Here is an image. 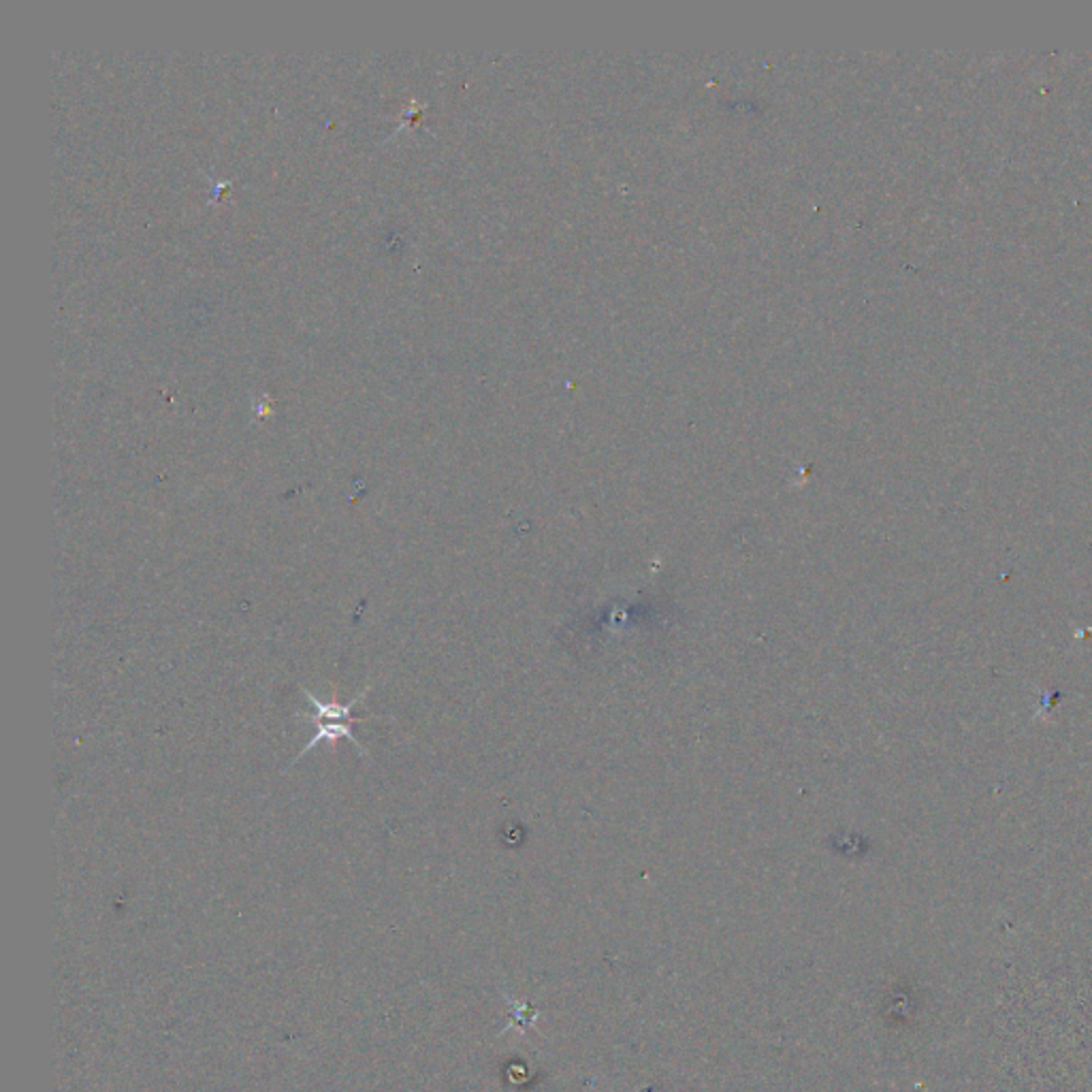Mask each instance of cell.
<instances>
[{"mask_svg": "<svg viewBox=\"0 0 1092 1092\" xmlns=\"http://www.w3.org/2000/svg\"><path fill=\"white\" fill-rule=\"evenodd\" d=\"M301 693H304V698L312 702L316 713L314 715H304L306 721H312L316 726V732L314 739L304 747V752H301L297 756V760L304 758L308 752H312L314 747H319L321 743H328V745H335L339 739H348L352 743V747L357 749L359 754L367 756L363 752L361 743L357 741V736L352 734V728L354 723H361L363 717H354L352 715V708L357 706L365 695H367V690H363L357 698H352L348 704H339V702H321L316 695H312L308 690H301Z\"/></svg>", "mask_w": 1092, "mask_h": 1092, "instance_id": "6da1fadb", "label": "cell"}]
</instances>
